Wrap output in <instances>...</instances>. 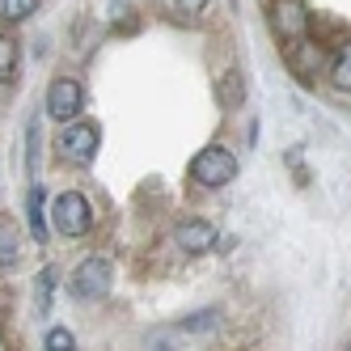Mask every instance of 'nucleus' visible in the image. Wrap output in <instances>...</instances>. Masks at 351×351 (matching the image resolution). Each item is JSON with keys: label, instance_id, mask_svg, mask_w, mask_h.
I'll return each mask as SVG.
<instances>
[{"label": "nucleus", "instance_id": "1", "mask_svg": "<svg viewBox=\"0 0 351 351\" xmlns=\"http://www.w3.org/2000/svg\"><path fill=\"white\" fill-rule=\"evenodd\" d=\"M191 178L199 186H208V191H220V186H229L237 178V157L229 153V148H220V144L199 148L195 161H191Z\"/></svg>", "mask_w": 351, "mask_h": 351}, {"label": "nucleus", "instance_id": "2", "mask_svg": "<svg viewBox=\"0 0 351 351\" xmlns=\"http://www.w3.org/2000/svg\"><path fill=\"white\" fill-rule=\"evenodd\" d=\"M97 144H102V132H97V123H89V119L64 123V132H60V140H56L60 157H64L68 165H93Z\"/></svg>", "mask_w": 351, "mask_h": 351}, {"label": "nucleus", "instance_id": "3", "mask_svg": "<svg viewBox=\"0 0 351 351\" xmlns=\"http://www.w3.org/2000/svg\"><path fill=\"white\" fill-rule=\"evenodd\" d=\"M51 220H56V229L64 237H85L93 229V204L81 191H64L56 199V208H51Z\"/></svg>", "mask_w": 351, "mask_h": 351}, {"label": "nucleus", "instance_id": "4", "mask_svg": "<svg viewBox=\"0 0 351 351\" xmlns=\"http://www.w3.org/2000/svg\"><path fill=\"white\" fill-rule=\"evenodd\" d=\"M110 284H114V267H110V258H85L77 271H72L68 292L77 296V300H102V296L110 292Z\"/></svg>", "mask_w": 351, "mask_h": 351}, {"label": "nucleus", "instance_id": "5", "mask_svg": "<svg viewBox=\"0 0 351 351\" xmlns=\"http://www.w3.org/2000/svg\"><path fill=\"white\" fill-rule=\"evenodd\" d=\"M81 106H85V89L77 77H60L47 89V114L56 123H77L81 119Z\"/></svg>", "mask_w": 351, "mask_h": 351}, {"label": "nucleus", "instance_id": "6", "mask_svg": "<svg viewBox=\"0 0 351 351\" xmlns=\"http://www.w3.org/2000/svg\"><path fill=\"white\" fill-rule=\"evenodd\" d=\"M173 241H178V250H182V254H212V250H216V224L212 220H182L178 224V229H173Z\"/></svg>", "mask_w": 351, "mask_h": 351}, {"label": "nucleus", "instance_id": "7", "mask_svg": "<svg viewBox=\"0 0 351 351\" xmlns=\"http://www.w3.org/2000/svg\"><path fill=\"white\" fill-rule=\"evenodd\" d=\"M21 263V229L13 216H0V271H13Z\"/></svg>", "mask_w": 351, "mask_h": 351}, {"label": "nucleus", "instance_id": "8", "mask_svg": "<svg viewBox=\"0 0 351 351\" xmlns=\"http://www.w3.org/2000/svg\"><path fill=\"white\" fill-rule=\"evenodd\" d=\"M26 212H30V237H34L38 245H47V208H43V186H30Z\"/></svg>", "mask_w": 351, "mask_h": 351}, {"label": "nucleus", "instance_id": "9", "mask_svg": "<svg viewBox=\"0 0 351 351\" xmlns=\"http://www.w3.org/2000/svg\"><path fill=\"white\" fill-rule=\"evenodd\" d=\"M51 296H56V267H43L34 275V313L47 317V309H51Z\"/></svg>", "mask_w": 351, "mask_h": 351}, {"label": "nucleus", "instance_id": "10", "mask_svg": "<svg viewBox=\"0 0 351 351\" xmlns=\"http://www.w3.org/2000/svg\"><path fill=\"white\" fill-rule=\"evenodd\" d=\"M305 9H300V0H280V30L288 38H300V30H305Z\"/></svg>", "mask_w": 351, "mask_h": 351}, {"label": "nucleus", "instance_id": "11", "mask_svg": "<svg viewBox=\"0 0 351 351\" xmlns=\"http://www.w3.org/2000/svg\"><path fill=\"white\" fill-rule=\"evenodd\" d=\"M216 93H220V102L224 106H241L245 102V77L233 68V72H224L220 77V85H216Z\"/></svg>", "mask_w": 351, "mask_h": 351}, {"label": "nucleus", "instance_id": "12", "mask_svg": "<svg viewBox=\"0 0 351 351\" xmlns=\"http://www.w3.org/2000/svg\"><path fill=\"white\" fill-rule=\"evenodd\" d=\"M330 81H335V89L351 93V43H343V51L335 56V64H330Z\"/></svg>", "mask_w": 351, "mask_h": 351}, {"label": "nucleus", "instance_id": "13", "mask_svg": "<svg viewBox=\"0 0 351 351\" xmlns=\"http://www.w3.org/2000/svg\"><path fill=\"white\" fill-rule=\"evenodd\" d=\"M38 13V0H0V21H26Z\"/></svg>", "mask_w": 351, "mask_h": 351}, {"label": "nucleus", "instance_id": "14", "mask_svg": "<svg viewBox=\"0 0 351 351\" xmlns=\"http://www.w3.org/2000/svg\"><path fill=\"white\" fill-rule=\"evenodd\" d=\"M13 72H17V43L9 34H0V85L13 81Z\"/></svg>", "mask_w": 351, "mask_h": 351}, {"label": "nucleus", "instance_id": "15", "mask_svg": "<svg viewBox=\"0 0 351 351\" xmlns=\"http://www.w3.org/2000/svg\"><path fill=\"white\" fill-rule=\"evenodd\" d=\"M43 351H77V339H72V330H64V326H51L43 339Z\"/></svg>", "mask_w": 351, "mask_h": 351}, {"label": "nucleus", "instance_id": "16", "mask_svg": "<svg viewBox=\"0 0 351 351\" xmlns=\"http://www.w3.org/2000/svg\"><path fill=\"white\" fill-rule=\"evenodd\" d=\"M212 326H220V313H195V317H182V330H212Z\"/></svg>", "mask_w": 351, "mask_h": 351}, {"label": "nucleus", "instance_id": "17", "mask_svg": "<svg viewBox=\"0 0 351 351\" xmlns=\"http://www.w3.org/2000/svg\"><path fill=\"white\" fill-rule=\"evenodd\" d=\"M173 9H178V13H186V17H199V13L208 9V0H173Z\"/></svg>", "mask_w": 351, "mask_h": 351}, {"label": "nucleus", "instance_id": "18", "mask_svg": "<svg viewBox=\"0 0 351 351\" xmlns=\"http://www.w3.org/2000/svg\"><path fill=\"white\" fill-rule=\"evenodd\" d=\"M38 169V123H30V173Z\"/></svg>", "mask_w": 351, "mask_h": 351}, {"label": "nucleus", "instance_id": "19", "mask_svg": "<svg viewBox=\"0 0 351 351\" xmlns=\"http://www.w3.org/2000/svg\"><path fill=\"white\" fill-rule=\"evenodd\" d=\"M347 351H351V343H347Z\"/></svg>", "mask_w": 351, "mask_h": 351}]
</instances>
